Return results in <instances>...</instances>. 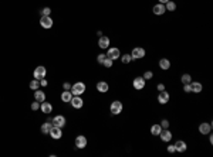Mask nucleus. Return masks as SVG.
<instances>
[{
	"instance_id": "18",
	"label": "nucleus",
	"mask_w": 213,
	"mask_h": 157,
	"mask_svg": "<svg viewBox=\"0 0 213 157\" xmlns=\"http://www.w3.org/2000/svg\"><path fill=\"white\" fill-rule=\"evenodd\" d=\"M173 146H175V150H176V152H179V153L186 152V149H188L186 143H185V142H182V140H178V142H176Z\"/></svg>"
},
{
	"instance_id": "33",
	"label": "nucleus",
	"mask_w": 213,
	"mask_h": 157,
	"mask_svg": "<svg viewBox=\"0 0 213 157\" xmlns=\"http://www.w3.org/2000/svg\"><path fill=\"white\" fill-rule=\"evenodd\" d=\"M31 109H33V111H38V109H40V102H37V101L33 102V103H31Z\"/></svg>"
},
{
	"instance_id": "20",
	"label": "nucleus",
	"mask_w": 213,
	"mask_h": 157,
	"mask_svg": "<svg viewBox=\"0 0 213 157\" xmlns=\"http://www.w3.org/2000/svg\"><path fill=\"white\" fill-rule=\"evenodd\" d=\"M34 99L41 103V102L46 101V93L43 92V91H38V89H36V92H34Z\"/></svg>"
},
{
	"instance_id": "39",
	"label": "nucleus",
	"mask_w": 213,
	"mask_h": 157,
	"mask_svg": "<svg viewBox=\"0 0 213 157\" xmlns=\"http://www.w3.org/2000/svg\"><path fill=\"white\" fill-rule=\"evenodd\" d=\"M40 85H41V86H47V85H48V82H47L46 79L43 78V79H40Z\"/></svg>"
},
{
	"instance_id": "14",
	"label": "nucleus",
	"mask_w": 213,
	"mask_h": 157,
	"mask_svg": "<svg viewBox=\"0 0 213 157\" xmlns=\"http://www.w3.org/2000/svg\"><path fill=\"white\" fill-rule=\"evenodd\" d=\"M53 125L54 126H58V127H63L65 126V118L61 115H57L54 119H53Z\"/></svg>"
},
{
	"instance_id": "24",
	"label": "nucleus",
	"mask_w": 213,
	"mask_h": 157,
	"mask_svg": "<svg viewBox=\"0 0 213 157\" xmlns=\"http://www.w3.org/2000/svg\"><path fill=\"white\" fill-rule=\"evenodd\" d=\"M161 132H162V126L161 125H152V127H151V133H152L153 136H159Z\"/></svg>"
},
{
	"instance_id": "4",
	"label": "nucleus",
	"mask_w": 213,
	"mask_h": 157,
	"mask_svg": "<svg viewBox=\"0 0 213 157\" xmlns=\"http://www.w3.org/2000/svg\"><path fill=\"white\" fill-rule=\"evenodd\" d=\"M122 103L120 101H114L111 103V106H110V111H111L112 115H120L121 112H122Z\"/></svg>"
},
{
	"instance_id": "37",
	"label": "nucleus",
	"mask_w": 213,
	"mask_h": 157,
	"mask_svg": "<svg viewBox=\"0 0 213 157\" xmlns=\"http://www.w3.org/2000/svg\"><path fill=\"white\" fill-rule=\"evenodd\" d=\"M168 153H175L176 150H175V146H173V144H169V146H168Z\"/></svg>"
},
{
	"instance_id": "15",
	"label": "nucleus",
	"mask_w": 213,
	"mask_h": 157,
	"mask_svg": "<svg viewBox=\"0 0 213 157\" xmlns=\"http://www.w3.org/2000/svg\"><path fill=\"white\" fill-rule=\"evenodd\" d=\"M40 109H41L43 113H46V115H48V113H51V111H53V106H51L50 102H41V105H40Z\"/></svg>"
},
{
	"instance_id": "17",
	"label": "nucleus",
	"mask_w": 213,
	"mask_h": 157,
	"mask_svg": "<svg viewBox=\"0 0 213 157\" xmlns=\"http://www.w3.org/2000/svg\"><path fill=\"white\" fill-rule=\"evenodd\" d=\"M159 137L162 139V142H171V139H172V133H171V130H162L161 133H159Z\"/></svg>"
},
{
	"instance_id": "40",
	"label": "nucleus",
	"mask_w": 213,
	"mask_h": 157,
	"mask_svg": "<svg viewBox=\"0 0 213 157\" xmlns=\"http://www.w3.org/2000/svg\"><path fill=\"white\" fill-rule=\"evenodd\" d=\"M158 91H159V92H161V91H165V85H163V83H159V85H158Z\"/></svg>"
},
{
	"instance_id": "9",
	"label": "nucleus",
	"mask_w": 213,
	"mask_h": 157,
	"mask_svg": "<svg viewBox=\"0 0 213 157\" xmlns=\"http://www.w3.org/2000/svg\"><path fill=\"white\" fill-rule=\"evenodd\" d=\"M169 99H171V96H169V93H168L166 91H161V92H159V95H158V102H159L161 105H165V103H168V102H169Z\"/></svg>"
},
{
	"instance_id": "19",
	"label": "nucleus",
	"mask_w": 213,
	"mask_h": 157,
	"mask_svg": "<svg viewBox=\"0 0 213 157\" xmlns=\"http://www.w3.org/2000/svg\"><path fill=\"white\" fill-rule=\"evenodd\" d=\"M159 68L163 69V71L169 69V68H171V61L168 60V58H162V60H159Z\"/></svg>"
},
{
	"instance_id": "1",
	"label": "nucleus",
	"mask_w": 213,
	"mask_h": 157,
	"mask_svg": "<svg viewBox=\"0 0 213 157\" xmlns=\"http://www.w3.org/2000/svg\"><path fill=\"white\" fill-rule=\"evenodd\" d=\"M84 92H85V83L84 82H75L74 85H71L73 96H81Z\"/></svg>"
},
{
	"instance_id": "21",
	"label": "nucleus",
	"mask_w": 213,
	"mask_h": 157,
	"mask_svg": "<svg viewBox=\"0 0 213 157\" xmlns=\"http://www.w3.org/2000/svg\"><path fill=\"white\" fill-rule=\"evenodd\" d=\"M108 89H110V86H108V83L106 82H98L97 83V91L98 92H101V93H105V92H108Z\"/></svg>"
},
{
	"instance_id": "10",
	"label": "nucleus",
	"mask_w": 213,
	"mask_h": 157,
	"mask_svg": "<svg viewBox=\"0 0 213 157\" xmlns=\"http://www.w3.org/2000/svg\"><path fill=\"white\" fill-rule=\"evenodd\" d=\"M132 85H134V88L136 89V91H139V89H144L145 88V79L142 78V77H136V78L134 79Z\"/></svg>"
},
{
	"instance_id": "35",
	"label": "nucleus",
	"mask_w": 213,
	"mask_h": 157,
	"mask_svg": "<svg viewBox=\"0 0 213 157\" xmlns=\"http://www.w3.org/2000/svg\"><path fill=\"white\" fill-rule=\"evenodd\" d=\"M50 13H51L50 7H46V9L41 10V14H43V16H50Z\"/></svg>"
},
{
	"instance_id": "26",
	"label": "nucleus",
	"mask_w": 213,
	"mask_h": 157,
	"mask_svg": "<svg viewBox=\"0 0 213 157\" xmlns=\"http://www.w3.org/2000/svg\"><path fill=\"white\" fill-rule=\"evenodd\" d=\"M53 127V125L51 123H43L41 125V133H44V134H48V132H50V129Z\"/></svg>"
},
{
	"instance_id": "8",
	"label": "nucleus",
	"mask_w": 213,
	"mask_h": 157,
	"mask_svg": "<svg viewBox=\"0 0 213 157\" xmlns=\"http://www.w3.org/2000/svg\"><path fill=\"white\" fill-rule=\"evenodd\" d=\"M85 146H87V139H85V136H83V134L77 136V137H75V147L85 149Z\"/></svg>"
},
{
	"instance_id": "12",
	"label": "nucleus",
	"mask_w": 213,
	"mask_h": 157,
	"mask_svg": "<svg viewBox=\"0 0 213 157\" xmlns=\"http://www.w3.org/2000/svg\"><path fill=\"white\" fill-rule=\"evenodd\" d=\"M98 47L105 50V48H110V38L105 37V36H101L100 40H98Z\"/></svg>"
},
{
	"instance_id": "34",
	"label": "nucleus",
	"mask_w": 213,
	"mask_h": 157,
	"mask_svg": "<svg viewBox=\"0 0 213 157\" xmlns=\"http://www.w3.org/2000/svg\"><path fill=\"white\" fill-rule=\"evenodd\" d=\"M161 126H162L163 129H168V127H169V120H168V119H163L162 122H161Z\"/></svg>"
},
{
	"instance_id": "30",
	"label": "nucleus",
	"mask_w": 213,
	"mask_h": 157,
	"mask_svg": "<svg viewBox=\"0 0 213 157\" xmlns=\"http://www.w3.org/2000/svg\"><path fill=\"white\" fill-rule=\"evenodd\" d=\"M102 65L106 67V68H111V67H112V60H111V58H108V57H105V60L102 61Z\"/></svg>"
},
{
	"instance_id": "23",
	"label": "nucleus",
	"mask_w": 213,
	"mask_h": 157,
	"mask_svg": "<svg viewBox=\"0 0 213 157\" xmlns=\"http://www.w3.org/2000/svg\"><path fill=\"white\" fill-rule=\"evenodd\" d=\"M71 98H73V93H71V91H64V92L61 93V101L63 102H71Z\"/></svg>"
},
{
	"instance_id": "28",
	"label": "nucleus",
	"mask_w": 213,
	"mask_h": 157,
	"mask_svg": "<svg viewBox=\"0 0 213 157\" xmlns=\"http://www.w3.org/2000/svg\"><path fill=\"white\" fill-rule=\"evenodd\" d=\"M40 88V81L38 79H33L31 82H30V89H33V91H36V89Z\"/></svg>"
},
{
	"instance_id": "32",
	"label": "nucleus",
	"mask_w": 213,
	"mask_h": 157,
	"mask_svg": "<svg viewBox=\"0 0 213 157\" xmlns=\"http://www.w3.org/2000/svg\"><path fill=\"white\" fill-rule=\"evenodd\" d=\"M183 91H185L186 93L192 92V86H190V83H185V85H183Z\"/></svg>"
},
{
	"instance_id": "29",
	"label": "nucleus",
	"mask_w": 213,
	"mask_h": 157,
	"mask_svg": "<svg viewBox=\"0 0 213 157\" xmlns=\"http://www.w3.org/2000/svg\"><path fill=\"white\" fill-rule=\"evenodd\" d=\"M121 61H122V64H129L131 61H132V58H131V54H124L122 57H120Z\"/></svg>"
},
{
	"instance_id": "7",
	"label": "nucleus",
	"mask_w": 213,
	"mask_h": 157,
	"mask_svg": "<svg viewBox=\"0 0 213 157\" xmlns=\"http://www.w3.org/2000/svg\"><path fill=\"white\" fill-rule=\"evenodd\" d=\"M48 134H50L53 139H56V140H58V139H61V136H63V132H61V127H58V126H53L50 129V132H48Z\"/></svg>"
},
{
	"instance_id": "31",
	"label": "nucleus",
	"mask_w": 213,
	"mask_h": 157,
	"mask_svg": "<svg viewBox=\"0 0 213 157\" xmlns=\"http://www.w3.org/2000/svg\"><path fill=\"white\" fill-rule=\"evenodd\" d=\"M152 77H153V72H152V71H145V74H144V77H142V78L146 81V79H151Z\"/></svg>"
},
{
	"instance_id": "36",
	"label": "nucleus",
	"mask_w": 213,
	"mask_h": 157,
	"mask_svg": "<svg viewBox=\"0 0 213 157\" xmlns=\"http://www.w3.org/2000/svg\"><path fill=\"white\" fill-rule=\"evenodd\" d=\"M105 54H100V55H98L97 57V61H98V62H100V64H102V61H104V60H105Z\"/></svg>"
},
{
	"instance_id": "22",
	"label": "nucleus",
	"mask_w": 213,
	"mask_h": 157,
	"mask_svg": "<svg viewBox=\"0 0 213 157\" xmlns=\"http://www.w3.org/2000/svg\"><path fill=\"white\" fill-rule=\"evenodd\" d=\"M190 86H192V92H195V93H200L202 89H203L200 82H190Z\"/></svg>"
},
{
	"instance_id": "41",
	"label": "nucleus",
	"mask_w": 213,
	"mask_h": 157,
	"mask_svg": "<svg viewBox=\"0 0 213 157\" xmlns=\"http://www.w3.org/2000/svg\"><path fill=\"white\" fill-rule=\"evenodd\" d=\"M166 2H169V0H159V3H162V5H165Z\"/></svg>"
},
{
	"instance_id": "11",
	"label": "nucleus",
	"mask_w": 213,
	"mask_h": 157,
	"mask_svg": "<svg viewBox=\"0 0 213 157\" xmlns=\"http://www.w3.org/2000/svg\"><path fill=\"white\" fill-rule=\"evenodd\" d=\"M70 103L73 105V108H75V109H80V108H83L84 101L81 99V96H73V98H71V102H70Z\"/></svg>"
},
{
	"instance_id": "5",
	"label": "nucleus",
	"mask_w": 213,
	"mask_h": 157,
	"mask_svg": "<svg viewBox=\"0 0 213 157\" xmlns=\"http://www.w3.org/2000/svg\"><path fill=\"white\" fill-rule=\"evenodd\" d=\"M40 26L43 28H51L53 27V19H51L50 16H41V19H40Z\"/></svg>"
},
{
	"instance_id": "13",
	"label": "nucleus",
	"mask_w": 213,
	"mask_h": 157,
	"mask_svg": "<svg viewBox=\"0 0 213 157\" xmlns=\"http://www.w3.org/2000/svg\"><path fill=\"white\" fill-rule=\"evenodd\" d=\"M152 11H153V14H156V16H162V14L166 11V9H165V5H162V3H158V5L153 6Z\"/></svg>"
},
{
	"instance_id": "38",
	"label": "nucleus",
	"mask_w": 213,
	"mask_h": 157,
	"mask_svg": "<svg viewBox=\"0 0 213 157\" xmlns=\"http://www.w3.org/2000/svg\"><path fill=\"white\" fill-rule=\"evenodd\" d=\"M63 88H64V91H70V89H71V85H70L68 82H64V85H63Z\"/></svg>"
},
{
	"instance_id": "2",
	"label": "nucleus",
	"mask_w": 213,
	"mask_h": 157,
	"mask_svg": "<svg viewBox=\"0 0 213 157\" xmlns=\"http://www.w3.org/2000/svg\"><path fill=\"white\" fill-rule=\"evenodd\" d=\"M46 74H47V69H46V67H43V65L37 67V68L34 69V72H33L34 79H38V81L43 78H46Z\"/></svg>"
},
{
	"instance_id": "6",
	"label": "nucleus",
	"mask_w": 213,
	"mask_h": 157,
	"mask_svg": "<svg viewBox=\"0 0 213 157\" xmlns=\"http://www.w3.org/2000/svg\"><path fill=\"white\" fill-rule=\"evenodd\" d=\"M106 57H108V58H111L112 61H115V60H118V58L121 57V52H120V50H118V48L112 47V48H108Z\"/></svg>"
},
{
	"instance_id": "16",
	"label": "nucleus",
	"mask_w": 213,
	"mask_h": 157,
	"mask_svg": "<svg viewBox=\"0 0 213 157\" xmlns=\"http://www.w3.org/2000/svg\"><path fill=\"white\" fill-rule=\"evenodd\" d=\"M212 130V123H200L199 125V132L202 134H208Z\"/></svg>"
},
{
	"instance_id": "27",
	"label": "nucleus",
	"mask_w": 213,
	"mask_h": 157,
	"mask_svg": "<svg viewBox=\"0 0 213 157\" xmlns=\"http://www.w3.org/2000/svg\"><path fill=\"white\" fill-rule=\"evenodd\" d=\"M181 81H182L183 85H185V83H190V82H192V77H190L189 74H183L181 77Z\"/></svg>"
},
{
	"instance_id": "3",
	"label": "nucleus",
	"mask_w": 213,
	"mask_h": 157,
	"mask_svg": "<svg viewBox=\"0 0 213 157\" xmlns=\"http://www.w3.org/2000/svg\"><path fill=\"white\" fill-rule=\"evenodd\" d=\"M144 57H145V50L141 48V47L134 48L132 52H131V58H132V60H141V58H144Z\"/></svg>"
},
{
	"instance_id": "25",
	"label": "nucleus",
	"mask_w": 213,
	"mask_h": 157,
	"mask_svg": "<svg viewBox=\"0 0 213 157\" xmlns=\"http://www.w3.org/2000/svg\"><path fill=\"white\" fill-rule=\"evenodd\" d=\"M165 9H166L168 11H175V10H176V5L172 2V0H169V2H166V3H165Z\"/></svg>"
}]
</instances>
